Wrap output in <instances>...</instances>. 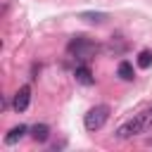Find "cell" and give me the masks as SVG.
I'll return each instance as SVG.
<instances>
[{
  "mask_svg": "<svg viewBox=\"0 0 152 152\" xmlns=\"http://www.w3.org/2000/svg\"><path fill=\"white\" fill-rule=\"evenodd\" d=\"M138 66H140V69H150V66H152V52H150V50H142V52L138 55Z\"/></svg>",
  "mask_w": 152,
  "mask_h": 152,
  "instance_id": "9",
  "label": "cell"
},
{
  "mask_svg": "<svg viewBox=\"0 0 152 152\" xmlns=\"http://www.w3.org/2000/svg\"><path fill=\"white\" fill-rule=\"evenodd\" d=\"M26 131H28V128H26L24 124H19V126L10 128V133L5 135V142H7V145H14V142H19V140H21V138L26 135Z\"/></svg>",
  "mask_w": 152,
  "mask_h": 152,
  "instance_id": "6",
  "label": "cell"
},
{
  "mask_svg": "<svg viewBox=\"0 0 152 152\" xmlns=\"http://www.w3.org/2000/svg\"><path fill=\"white\" fill-rule=\"evenodd\" d=\"M150 126H152V109H145V112L135 114L133 119H128L126 124H121L119 131H116V135H119L121 140H128V138H133V135L145 133Z\"/></svg>",
  "mask_w": 152,
  "mask_h": 152,
  "instance_id": "1",
  "label": "cell"
},
{
  "mask_svg": "<svg viewBox=\"0 0 152 152\" xmlns=\"http://www.w3.org/2000/svg\"><path fill=\"white\" fill-rule=\"evenodd\" d=\"M107 119H109V107H107V104H95V107H90L88 114L83 116V126H86L90 133H95V131H100V128L107 124Z\"/></svg>",
  "mask_w": 152,
  "mask_h": 152,
  "instance_id": "3",
  "label": "cell"
},
{
  "mask_svg": "<svg viewBox=\"0 0 152 152\" xmlns=\"http://www.w3.org/2000/svg\"><path fill=\"white\" fill-rule=\"evenodd\" d=\"M31 138H33L36 142H45V140L50 138V128H48L45 124H36V126L31 128Z\"/></svg>",
  "mask_w": 152,
  "mask_h": 152,
  "instance_id": "7",
  "label": "cell"
},
{
  "mask_svg": "<svg viewBox=\"0 0 152 152\" xmlns=\"http://www.w3.org/2000/svg\"><path fill=\"white\" fill-rule=\"evenodd\" d=\"M81 17L88 19V21H104V19H107V14H93V12H83Z\"/></svg>",
  "mask_w": 152,
  "mask_h": 152,
  "instance_id": "10",
  "label": "cell"
},
{
  "mask_svg": "<svg viewBox=\"0 0 152 152\" xmlns=\"http://www.w3.org/2000/svg\"><path fill=\"white\" fill-rule=\"evenodd\" d=\"M74 76H76V81H78V83H83V86H93V83H95L93 71H90V66H88V64L76 66V69H74Z\"/></svg>",
  "mask_w": 152,
  "mask_h": 152,
  "instance_id": "5",
  "label": "cell"
},
{
  "mask_svg": "<svg viewBox=\"0 0 152 152\" xmlns=\"http://www.w3.org/2000/svg\"><path fill=\"white\" fill-rule=\"evenodd\" d=\"M66 52L78 57V59H90V55L97 52V45L90 38H86V36H74L69 40V45H66Z\"/></svg>",
  "mask_w": 152,
  "mask_h": 152,
  "instance_id": "2",
  "label": "cell"
},
{
  "mask_svg": "<svg viewBox=\"0 0 152 152\" xmlns=\"http://www.w3.org/2000/svg\"><path fill=\"white\" fill-rule=\"evenodd\" d=\"M28 102H31V88H28V86H21V88L14 93L12 109H14V112H26V109H28Z\"/></svg>",
  "mask_w": 152,
  "mask_h": 152,
  "instance_id": "4",
  "label": "cell"
},
{
  "mask_svg": "<svg viewBox=\"0 0 152 152\" xmlns=\"http://www.w3.org/2000/svg\"><path fill=\"white\" fill-rule=\"evenodd\" d=\"M116 74H119L121 81H133V66H131V62H121L119 69H116Z\"/></svg>",
  "mask_w": 152,
  "mask_h": 152,
  "instance_id": "8",
  "label": "cell"
}]
</instances>
